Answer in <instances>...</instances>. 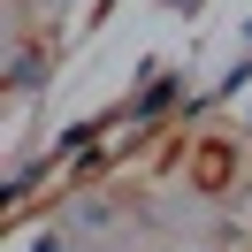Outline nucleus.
Here are the masks:
<instances>
[{"label": "nucleus", "mask_w": 252, "mask_h": 252, "mask_svg": "<svg viewBox=\"0 0 252 252\" xmlns=\"http://www.w3.org/2000/svg\"><path fill=\"white\" fill-rule=\"evenodd\" d=\"M176 92H184V77H168V69H153V84H145L138 99H130V123H160V115L176 107Z\"/></svg>", "instance_id": "obj_1"}, {"label": "nucleus", "mask_w": 252, "mask_h": 252, "mask_svg": "<svg viewBox=\"0 0 252 252\" xmlns=\"http://www.w3.org/2000/svg\"><path fill=\"white\" fill-rule=\"evenodd\" d=\"M8 84H16V92H31V84H38V54H16V69H8Z\"/></svg>", "instance_id": "obj_2"}, {"label": "nucleus", "mask_w": 252, "mask_h": 252, "mask_svg": "<svg viewBox=\"0 0 252 252\" xmlns=\"http://www.w3.org/2000/svg\"><path fill=\"white\" fill-rule=\"evenodd\" d=\"M168 8H199V0H168Z\"/></svg>", "instance_id": "obj_3"}]
</instances>
